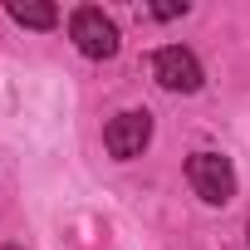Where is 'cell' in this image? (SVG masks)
<instances>
[{"instance_id":"6da1fadb","label":"cell","mask_w":250,"mask_h":250,"mask_svg":"<svg viewBox=\"0 0 250 250\" xmlns=\"http://www.w3.org/2000/svg\"><path fill=\"white\" fill-rule=\"evenodd\" d=\"M187 182H191V191H196L206 206H226V201L235 196V172H230V162H226L221 152H196V157H187Z\"/></svg>"},{"instance_id":"7a4b0ae2","label":"cell","mask_w":250,"mask_h":250,"mask_svg":"<svg viewBox=\"0 0 250 250\" xmlns=\"http://www.w3.org/2000/svg\"><path fill=\"white\" fill-rule=\"evenodd\" d=\"M69 40H74L79 54H88V59H113V54H118V25H113L103 10H93V5H83V10L69 15Z\"/></svg>"},{"instance_id":"3957f363","label":"cell","mask_w":250,"mask_h":250,"mask_svg":"<svg viewBox=\"0 0 250 250\" xmlns=\"http://www.w3.org/2000/svg\"><path fill=\"white\" fill-rule=\"evenodd\" d=\"M147 138H152V113H147V108H128V113H118L108 128H103V147H108L118 162L138 157V152L147 147Z\"/></svg>"},{"instance_id":"277c9868","label":"cell","mask_w":250,"mask_h":250,"mask_svg":"<svg viewBox=\"0 0 250 250\" xmlns=\"http://www.w3.org/2000/svg\"><path fill=\"white\" fill-rule=\"evenodd\" d=\"M152 74H157V83H162L167 93H196V88H201V64H196V54L182 49V44H162V49L152 54Z\"/></svg>"},{"instance_id":"5b68a950","label":"cell","mask_w":250,"mask_h":250,"mask_svg":"<svg viewBox=\"0 0 250 250\" xmlns=\"http://www.w3.org/2000/svg\"><path fill=\"white\" fill-rule=\"evenodd\" d=\"M10 20L25 25V30H49V25H59V10L44 5V0H15V5H10Z\"/></svg>"},{"instance_id":"8992f818","label":"cell","mask_w":250,"mask_h":250,"mask_svg":"<svg viewBox=\"0 0 250 250\" xmlns=\"http://www.w3.org/2000/svg\"><path fill=\"white\" fill-rule=\"evenodd\" d=\"M152 15H157V20H177V15H187V5H157Z\"/></svg>"},{"instance_id":"52a82bcc","label":"cell","mask_w":250,"mask_h":250,"mask_svg":"<svg viewBox=\"0 0 250 250\" xmlns=\"http://www.w3.org/2000/svg\"><path fill=\"white\" fill-rule=\"evenodd\" d=\"M5 250H20V245H5Z\"/></svg>"}]
</instances>
